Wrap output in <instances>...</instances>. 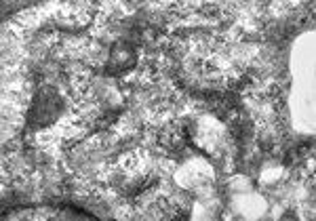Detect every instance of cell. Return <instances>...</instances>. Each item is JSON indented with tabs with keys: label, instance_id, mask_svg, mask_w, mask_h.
Listing matches in <instances>:
<instances>
[{
	"label": "cell",
	"instance_id": "cell-1",
	"mask_svg": "<svg viewBox=\"0 0 316 221\" xmlns=\"http://www.w3.org/2000/svg\"><path fill=\"white\" fill-rule=\"evenodd\" d=\"M61 112V99L53 88H42L32 105V125H51Z\"/></svg>",
	"mask_w": 316,
	"mask_h": 221
},
{
	"label": "cell",
	"instance_id": "cell-2",
	"mask_svg": "<svg viewBox=\"0 0 316 221\" xmlns=\"http://www.w3.org/2000/svg\"><path fill=\"white\" fill-rule=\"evenodd\" d=\"M38 2H45V0H4V15L8 13V8H13V11H19V8L38 4Z\"/></svg>",
	"mask_w": 316,
	"mask_h": 221
}]
</instances>
